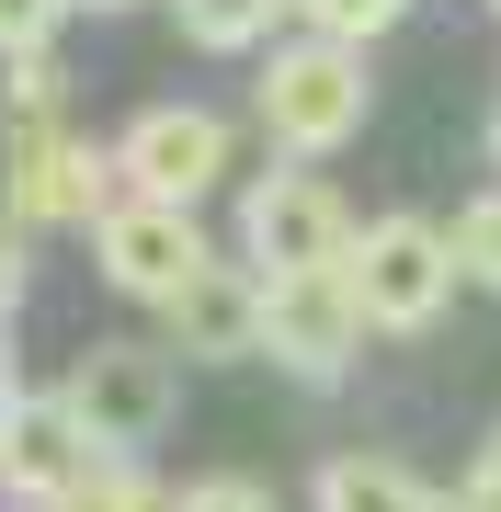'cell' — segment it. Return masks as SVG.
<instances>
[{
	"mask_svg": "<svg viewBox=\"0 0 501 512\" xmlns=\"http://www.w3.org/2000/svg\"><path fill=\"white\" fill-rule=\"evenodd\" d=\"M262 137H274L285 148V160H331V148H353V126H365V46H353V35H319V23H308V35L297 46H274V57H262Z\"/></svg>",
	"mask_w": 501,
	"mask_h": 512,
	"instance_id": "cell-1",
	"label": "cell"
},
{
	"mask_svg": "<svg viewBox=\"0 0 501 512\" xmlns=\"http://www.w3.org/2000/svg\"><path fill=\"white\" fill-rule=\"evenodd\" d=\"M0 490L12 501H149V478H114V444L69 410V387H12Z\"/></svg>",
	"mask_w": 501,
	"mask_h": 512,
	"instance_id": "cell-2",
	"label": "cell"
},
{
	"mask_svg": "<svg viewBox=\"0 0 501 512\" xmlns=\"http://www.w3.org/2000/svg\"><path fill=\"white\" fill-rule=\"evenodd\" d=\"M92 262H103V285L114 296H137V308H171L205 262V228H194V205L183 194H137V183H114V205L92 217Z\"/></svg>",
	"mask_w": 501,
	"mask_h": 512,
	"instance_id": "cell-3",
	"label": "cell"
},
{
	"mask_svg": "<svg viewBox=\"0 0 501 512\" xmlns=\"http://www.w3.org/2000/svg\"><path fill=\"white\" fill-rule=\"evenodd\" d=\"M342 262H353V285H365V319H376V330H433L445 296L467 285L456 228H433V217H376V228H353Z\"/></svg>",
	"mask_w": 501,
	"mask_h": 512,
	"instance_id": "cell-4",
	"label": "cell"
},
{
	"mask_svg": "<svg viewBox=\"0 0 501 512\" xmlns=\"http://www.w3.org/2000/svg\"><path fill=\"white\" fill-rule=\"evenodd\" d=\"M365 285H353V262H297V274H274V319H262V353H274L297 387H331L353 365V342H365Z\"/></svg>",
	"mask_w": 501,
	"mask_h": 512,
	"instance_id": "cell-5",
	"label": "cell"
},
{
	"mask_svg": "<svg viewBox=\"0 0 501 512\" xmlns=\"http://www.w3.org/2000/svg\"><path fill=\"white\" fill-rule=\"evenodd\" d=\"M69 410L92 421L114 456H137V444L171 433L183 376H171V353H149V342H103V353H80V365H69Z\"/></svg>",
	"mask_w": 501,
	"mask_h": 512,
	"instance_id": "cell-6",
	"label": "cell"
},
{
	"mask_svg": "<svg viewBox=\"0 0 501 512\" xmlns=\"http://www.w3.org/2000/svg\"><path fill=\"white\" fill-rule=\"evenodd\" d=\"M240 239H251V262L262 274H297V262H342L353 251V205L319 183V171H262V183L240 194Z\"/></svg>",
	"mask_w": 501,
	"mask_h": 512,
	"instance_id": "cell-7",
	"label": "cell"
},
{
	"mask_svg": "<svg viewBox=\"0 0 501 512\" xmlns=\"http://www.w3.org/2000/svg\"><path fill=\"white\" fill-rule=\"evenodd\" d=\"M103 183H126L114 148L69 137L57 114H12V217H23V228H46V217H103Z\"/></svg>",
	"mask_w": 501,
	"mask_h": 512,
	"instance_id": "cell-8",
	"label": "cell"
},
{
	"mask_svg": "<svg viewBox=\"0 0 501 512\" xmlns=\"http://www.w3.org/2000/svg\"><path fill=\"white\" fill-rule=\"evenodd\" d=\"M114 171H126L137 194H217L228 183V126L205 103H149V114H126V137H114Z\"/></svg>",
	"mask_w": 501,
	"mask_h": 512,
	"instance_id": "cell-9",
	"label": "cell"
},
{
	"mask_svg": "<svg viewBox=\"0 0 501 512\" xmlns=\"http://www.w3.org/2000/svg\"><path fill=\"white\" fill-rule=\"evenodd\" d=\"M171 353H194V365H240V353H262V319H274V274H240V262H205V274L171 296Z\"/></svg>",
	"mask_w": 501,
	"mask_h": 512,
	"instance_id": "cell-10",
	"label": "cell"
},
{
	"mask_svg": "<svg viewBox=\"0 0 501 512\" xmlns=\"http://www.w3.org/2000/svg\"><path fill=\"white\" fill-rule=\"evenodd\" d=\"M319 501L331 512H410V501H433V478H410L399 456H331L319 467Z\"/></svg>",
	"mask_w": 501,
	"mask_h": 512,
	"instance_id": "cell-11",
	"label": "cell"
},
{
	"mask_svg": "<svg viewBox=\"0 0 501 512\" xmlns=\"http://www.w3.org/2000/svg\"><path fill=\"white\" fill-rule=\"evenodd\" d=\"M171 12H183V35L205 57H240V46H262V23L297 12V0H171Z\"/></svg>",
	"mask_w": 501,
	"mask_h": 512,
	"instance_id": "cell-12",
	"label": "cell"
},
{
	"mask_svg": "<svg viewBox=\"0 0 501 512\" xmlns=\"http://www.w3.org/2000/svg\"><path fill=\"white\" fill-rule=\"evenodd\" d=\"M456 262H467V285L501 296V194H479V205L456 217Z\"/></svg>",
	"mask_w": 501,
	"mask_h": 512,
	"instance_id": "cell-13",
	"label": "cell"
},
{
	"mask_svg": "<svg viewBox=\"0 0 501 512\" xmlns=\"http://www.w3.org/2000/svg\"><path fill=\"white\" fill-rule=\"evenodd\" d=\"M399 12H410V0H297V23H319V35H353V46L388 35Z\"/></svg>",
	"mask_w": 501,
	"mask_h": 512,
	"instance_id": "cell-14",
	"label": "cell"
},
{
	"mask_svg": "<svg viewBox=\"0 0 501 512\" xmlns=\"http://www.w3.org/2000/svg\"><path fill=\"white\" fill-rule=\"evenodd\" d=\"M12 114H57V57L46 46H12Z\"/></svg>",
	"mask_w": 501,
	"mask_h": 512,
	"instance_id": "cell-15",
	"label": "cell"
},
{
	"mask_svg": "<svg viewBox=\"0 0 501 512\" xmlns=\"http://www.w3.org/2000/svg\"><path fill=\"white\" fill-rule=\"evenodd\" d=\"M183 501H205V512H251L262 490H251V478H205V490H183Z\"/></svg>",
	"mask_w": 501,
	"mask_h": 512,
	"instance_id": "cell-16",
	"label": "cell"
},
{
	"mask_svg": "<svg viewBox=\"0 0 501 512\" xmlns=\"http://www.w3.org/2000/svg\"><path fill=\"white\" fill-rule=\"evenodd\" d=\"M467 501H490V512H501V433L479 444V467H467Z\"/></svg>",
	"mask_w": 501,
	"mask_h": 512,
	"instance_id": "cell-17",
	"label": "cell"
},
{
	"mask_svg": "<svg viewBox=\"0 0 501 512\" xmlns=\"http://www.w3.org/2000/svg\"><path fill=\"white\" fill-rule=\"evenodd\" d=\"M490 160H501V114H490Z\"/></svg>",
	"mask_w": 501,
	"mask_h": 512,
	"instance_id": "cell-18",
	"label": "cell"
},
{
	"mask_svg": "<svg viewBox=\"0 0 501 512\" xmlns=\"http://www.w3.org/2000/svg\"><path fill=\"white\" fill-rule=\"evenodd\" d=\"M80 12H114V0H80Z\"/></svg>",
	"mask_w": 501,
	"mask_h": 512,
	"instance_id": "cell-19",
	"label": "cell"
},
{
	"mask_svg": "<svg viewBox=\"0 0 501 512\" xmlns=\"http://www.w3.org/2000/svg\"><path fill=\"white\" fill-rule=\"evenodd\" d=\"M490 12H501V0H490Z\"/></svg>",
	"mask_w": 501,
	"mask_h": 512,
	"instance_id": "cell-20",
	"label": "cell"
}]
</instances>
